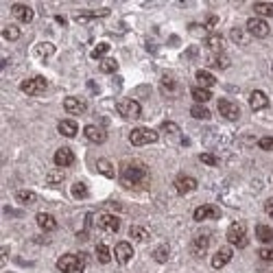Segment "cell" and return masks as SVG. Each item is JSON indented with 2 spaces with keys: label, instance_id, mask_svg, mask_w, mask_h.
<instances>
[{
  "label": "cell",
  "instance_id": "cell-9",
  "mask_svg": "<svg viewBox=\"0 0 273 273\" xmlns=\"http://www.w3.org/2000/svg\"><path fill=\"white\" fill-rule=\"evenodd\" d=\"M219 112H221V116H223L225 120H232V123L240 118L239 105L232 103V101H227V99H221V101H219Z\"/></svg>",
  "mask_w": 273,
  "mask_h": 273
},
{
  "label": "cell",
  "instance_id": "cell-27",
  "mask_svg": "<svg viewBox=\"0 0 273 273\" xmlns=\"http://www.w3.org/2000/svg\"><path fill=\"white\" fill-rule=\"evenodd\" d=\"M256 239L265 245H273V227L267 225H256Z\"/></svg>",
  "mask_w": 273,
  "mask_h": 273
},
{
  "label": "cell",
  "instance_id": "cell-18",
  "mask_svg": "<svg viewBox=\"0 0 273 273\" xmlns=\"http://www.w3.org/2000/svg\"><path fill=\"white\" fill-rule=\"evenodd\" d=\"M11 13H13V18H18L20 22H24V24L33 22V18H35L33 9L29 7V4H13V7H11Z\"/></svg>",
  "mask_w": 273,
  "mask_h": 273
},
{
  "label": "cell",
  "instance_id": "cell-5",
  "mask_svg": "<svg viewBox=\"0 0 273 273\" xmlns=\"http://www.w3.org/2000/svg\"><path fill=\"white\" fill-rule=\"evenodd\" d=\"M227 242L239 249H245L247 247V230L242 223H232L230 230H227Z\"/></svg>",
  "mask_w": 273,
  "mask_h": 273
},
{
  "label": "cell",
  "instance_id": "cell-50",
  "mask_svg": "<svg viewBox=\"0 0 273 273\" xmlns=\"http://www.w3.org/2000/svg\"><path fill=\"white\" fill-rule=\"evenodd\" d=\"M188 29H190V31H199V33H205V29H204V27H197V24H190Z\"/></svg>",
  "mask_w": 273,
  "mask_h": 273
},
{
  "label": "cell",
  "instance_id": "cell-2",
  "mask_svg": "<svg viewBox=\"0 0 273 273\" xmlns=\"http://www.w3.org/2000/svg\"><path fill=\"white\" fill-rule=\"evenodd\" d=\"M57 269L62 273H83L85 271V260L81 254H64L57 260Z\"/></svg>",
  "mask_w": 273,
  "mask_h": 273
},
{
  "label": "cell",
  "instance_id": "cell-16",
  "mask_svg": "<svg viewBox=\"0 0 273 273\" xmlns=\"http://www.w3.org/2000/svg\"><path fill=\"white\" fill-rule=\"evenodd\" d=\"M99 227L105 232H109V234H116V232L120 230V219L114 214H101L99 216Z\"/></svg>",
  "mask_w": 273,
  "mask_h": 273
},
{
  "label": "cell",
  "instance_id": "cell-48",
  "mask_svg": "<svg viewBox=\"0 0 273 273\" xmlns=\"http://www.w3.org/2000/svg\"><path fill=\"white\" fill-rule=\"evenodd\" d=\"M216 24H219V18H216V16H208V20H205V27L212 29V27H216Z\"/></svg>",
  "mask_w": 273,
  "mask_h": 273
},
{
  "label": "cell",
  "instance_id": "cell-35",
  "mask_svg": "<svg viewBox=\"0 0 273 273\" xmlns=\"http://www.w3.org/2000/svg\"><path fill=\"white\" fill-rule=\"evenodd\" d=\"M190 116L193 118H199V120H210V109L208 107H204V105H193L190 107Z\"/></svg>",
  "mask_w": 273,
  "mask_h": 273
},
{
  "label": "cell",
  "instance_id": "cell-22",
  "mask_svg": "<svg viewBox=\"0 0 273 273\" xmlns=\"http://www.w3.org/2000/svg\"><path fill=\"white\" fill-rule=\"evenodd\" d=\"M109 16V9H97V11H81L74 16V20L81 24H85V22H92V20H97V18H107Z\"/></svg>",
  "mask_w": 273,
  "mask_h": 273
},
{
  "label": "cell",
  "instance_id": "cell-7",
  "mask_svg": "<svg viewBox=\"0 0 273 273\" xmlns=\"http://www.w3.org/2000/svg\"><path fill=\"white\" fill-rule=\"evenodd\" d=\"M210 234H199L195 236L193 242H190V251H193L195 258H205V254H208L210 249Z\"/></svg>",
  "mask_w": 273,
  "mask_h": 273
},
{
  "label": "cell",
  "instance_id": "cell-49",
  "mask_svg": "<svg viewBox=\"0 0 273 273\" xmlns=\"http://www.w3.org/2000/svg\"><path fill=\"white\" fill-rule=\"evenodd\" d=\"M88 88L92 90V94H99V85L94 83V81H88Z\"/></svg>",
  "mask_w": 273,
  "mask_h": 273
},
{
  "label": "cell",
  "instance_id": "cell-14",
  "mask_svg": "<svg viewBox=\"0 0 273 273\" xmlns=\"http://www.w3.org/2000/svg\"><path fill=\"white\" fill-rule=\"evenodd\" d=\"M197 188V179L195 177H190V175H179L175 179V190L179 195H188V193H193V190Z\"/></svg>",
  "mask_w": 273,
  "mask_h": 273
},
{
  "label": "cell",
  "instance_id": "cell-36",
  "mask_svg": "<svg viewBox=\"0 0 273 273\" xmlns=\"http://www.w3.org/2000/svg\"><path fill=\"white\" fill-rule=\"evenodd\" d=\"M16 199L20 201V204L29 205V204H35V199H37V195H35L33 190H18V193H16Z\"/></svg>",
  "mask_w": 273,
  "mask_h": 273
},
{
  "label": "cell",
  "instance_id": "cell-43",
  "mask_svg": "<svg viewBox=\"0 0 273 273\" xmlns=\"http://www.w3.org/2000/svg\"><path fill=\"white\" fill-rule=\"evenodd\" d=\"M232 42H236V44H240V46H242V44H245L247 42V39H245V33H242L240 31V29H232Z\"/></svg>",
  "mask_w": 273,
  "mask_h": 273
},
{
  "label": "cell",
  "instance_id": "cell-39",
  "mask_svg": "<svg viewBox=\"0 0 273 273\" xmlns=\"http://www.w3.org/2000/svg\"><path fill=\"white\" fill-rule=\"evenodd\" d=\"M2 35H4V39H9V42H16L22 33H20V29L16 27V24H7V27L2 29Z\"/></svg>",
  "mask_w": 273,
  "mask_h": 273
},
{
  "label": "cell",
  "instance_id": "cell-52",
  "mask_svg": "<svg viewBox=\"0 0 273 273\" xmlns=\"http://www.w3.org/2000/svg\"><path fill=\"white\" fill-rule=\"evenodd\" d=\"M197 53H199V50H197V48H188V57H197Z\"/></svg>",
  "mask_w": 273,
  "mask_h": 273
},
{
  "label": "cell",
  "instance_id": "cell-46",
  "mask_svg": "<svg viewBox=\"0 0 273 273\" xmlns=\"http://www.w3.org/2000/svg\"><path fill=\"white\" fill-rule=\"evenodd\" d=\"M260 260H267V262H273V247H267V249H260L258 251Z\"/></svg>",
  "mask_w": 273,
  "mask_h": 273
},
{
  "label": "cell",
  "instance_id": "cell-42",
  "mask_svg": "<svg viewBox=\"0 0 273 273\" xmlns=\"http://www.w3.org/2000/svg\"><path fill=\"white\" fill-rule=\"evenodd\" d=\"M162 131L169 136H179V127H177L175 123H171V120H166V123H162Z\"/></svg>",
  "mask_w": 273,
  "mask_h": 273
},
{
  "label": "cell",
  "instance_id": "cell-44",
  "mask_svg": "<svg viewBox=\"0 0 273 273\" xmlns=\"http://www.w3.org/2000/svg\"><path fill=\"white\" fill-rule=\"evenodd\" d=\"M258 146H260L262 151H273V136L260 138V140H258Z\"/></svg>",
  "mask_w": 273,
  "mask_h": 273
},
{
  "label": "cell",
  "instance_id": "cell-23",
  "mask_svg": "<svg viewBox=\"0 0 273 273\" xmlns=\"http://www.w3.org/2000/svg\"><path fill=\"white\" fill-rule=\"evenodd\" d=\"M57 129H59V134H62L64 138H74V136H77V131H79V125L74 123V120L66 118V120H59Z\"/></svg>",
  "mask_w": 273,
  "mask_h": 273
},
{
  "label": "cell",
  "instance_id": "cell-45",
  "mask_svg": "<svg viewBox=\"0 0 273 273\" xmlns=\"http://www.w3.org/2000/svg\"><path fill=\"white\" fill-rule=\"evenodd\" d=\"M199 160L204 162V164H208V166H216V164H219L216 155H212V153H201V155H199Z\"/></svg>",
  "mask_w": 273,
  "mask_h": 273
},
{
  "label": "cell",
  "instance_id": "cell-19",
  "mask_svg": "<svg viewBox=\"0 0 273 273\" xmlns=\"http://www.w3.org/2000/svg\"><path fill=\"white\" fill-rule=\"evenodd\" d=\"M232 256H234L232 247H221V249L214 254V258H212V267H214V269H223L227 262L232 260Z\"/></svg>",
  "mask_w": 273,
  "mask_h": 273
},
{
  "label": "cell",
  "instance_id": "cell-25",
  "mask_svg": "<svg viewBox=\"0 0 273 273\" xmlns=\"http://www.w3.org/2000/svg\"><path fill=\"white\" fill-rule=\"evenodd\" d=\"M33 55L37 59H42V62H46V59H50L55 55V46H53V44H48V42H42V44H37V46L33 48Z\"/></svg>",
  "mask_w": 273,
  "mask_h": 273
},
{
  "label": "cell",
  "instance_id": "cell-51",
  "mask_svg": "<svg viewBox=\"0 0 273 273\" xmlns=\"http://www.w3.org/2000/svg\"><path fill=\"white\" fill-rule=\"evenodd\" d=\"M7 256H9V247H2V265H4V260H7Z\"/></svg>",
  "mask_w": 273,
  "mask_h": 273
},
{
  "label": "cell",
  "instance_id": "cell-10",
  "mask_svg": "<svg viewBox=\"0 0 273 273\" xmlns=\"http://www.w3.org/2000/svg\"><path fill=\"white\" fill-rule=\"evenodd\" d=\"M83 134H85V138L94 144H103L105 140H107V131H105V127H99V125H88V127L83 129Z\"/></svg>",
  "mask_w": 273,
  "mask_h": 273
},
{
  "label": "cell",
  "instance_id": "cell-40",
  "mask_svg": "<svg viewBox=\"0 0 273 273\" xmlns=\"http://www.w3.org/2000/svg\"><path fill=\"white\" fill-rule=\"evenodd\" d=\"M169 254H171L169 245H160L158 249L153 251V260L155 262H166V260H169Z\"/></svg>",
  "mask_w": 273,
  "mask_h": 273
},
{
  "label": "cell",
  "instance_id": "cell-15",
  "mask_svg": "<svg viewBox=\"0 0 273 273\" xmlns=\"http://www.w3.org/2000/svg\"><path fill=\"white\" fill-rule=\"evenodd\" d=\"M114 254H116V260H118L120 265H127L131 258H134V247H131L127 240H120L118 245H116Z\"/></svg>",
  "mask_w": 273,
  "mask_h": 273
},
{
  "label": "cell",
  "instance_id": "cell-26",
  "mask_svg": "<svg viewBox=\"0 0 273 273\" xmlns=\"http://www.w3.org/2000/svg\"><path fill=\"white\" fill-rule=\"evenodd\" d=\"M197 85H199V88L210 90V88H214V85H216V77L212 72H208V70H199V72H197Z\"/></svg>",
  "mask_w": 273,
  "mask_h": 273
},
{
  "label": "cell",
  "instance_id": "cell-6",
  "mask_svg": "<svg viewBox=\"0 0 273 273\" xmlns=\"http://www.w3.org/2000/svg\"><path fill=\"white\" fill-rule=\"evenodd\" d=\"M48 88V81L44 77H33V79H24L22 83H20V90H22L24 94H29V97H37V94L46 92Z\"/></svg>",
  "mask_w": 273,
  "mask_h": 273
},
{
  "label": "cell",
  "instance_id": "cell-34",
  "mask_svg": "<svg viewBox=\"0 0 273 273\" xmlns=\"http://www.w3.org/2000/svg\"><path fill=\"white\" fill-rule=\"evenodd\" d=\"M97 258L101 265H107L109 260H112V254H109V247L105 245V242H99L97 245Z\"/></svg>",
  "mask_w": 273,
  "mask_h": 273
},
{
  "label": "cell",
  "instance_id": "cell-4",
  "mask_svg": "<svg viewBox=\"0 0 273 273\" xmlns=\"http://www.w3.org/2000/svg\"><path fill=\"white\" fill-rule=\"evenodd\" d=\"M129 142L134 146H144V144H153L158 142V131L146 129V127H136L129 134Z\"/></svg>",
  "mask_w": 273,
  "mask_h": 273
},
{
  "label": "cell",
  "instance_id": "cell-24",
  "mask_svg": "<svg viewBox=\"0 0 273 273\" xmlns=\"http://www.w3.org/2000/svg\"><path fill=\"white\" fill-rule=\"evenodd\" d=\"M35 221H37V225L42 227L44 232H55V230H57V221H55V216H53V214H46V212H39V214H37V219H35Z\"/></svg>",
  "mask_w": 273,
  "mask_h": 273
},
{
  "label": "cell",
  "instance_id": "cell-47",
  "mask_svg": "<svg viewBox=\"0 0 273 273\" xmlns=\"http://www.w3.org/2000/svg\"><path fill=\"white\" fill-rule=\"evenodd\" d=\"M265 212L273 219V199H267L265 201Z\"/></svg>",
  "mask_w": 273,
  "mask_h": 273
},
{
  "label": "cell",
  "instance_id": "cell-1",
  "mask_svg": "<svg viewBox=\"0 0 273 273\" xmlns=\"http://www.w3.org/2000/svg\"><path fill=\"white\" fill-rule=\"evenodd\" d=\"M120 184L127 190H144L151 184V171L138 160H129L120 164Z\"/></svg>",
  "mask_w": 273,
  "mask_h": 273
},
{
  "label": "cell",
  "instance_id": "cell-17",
  "mask_svg": "<svg viewBox=\"0 0 273 273\" xmlns=\"http://www.w3.org/2000/svg\"><path fill=\"white\" fill-rule=\"evenodd\" d=\"M249 107L254 109V112H260V109H267L269 107V97H267L262 90H254L249 97Z\"/></svg>",
  "mask_w": 273,
  "mask_h": 273
},
{
  "label": "cell",
  "instance_id": "cell-3",
  "mask_svg": "<svg viewBox=\"0 0 273 273\" xmlns=\"http://www.w3.org/2000/svg\"><path fill=\"white\" fill-rule=\"evenodd\" d=\"M116 109H118V114L127 120H138L140 116H142V105L134 99H120L118 105H116Z\"/></svg>",
  "mask_w": 273,
  "mask_h": 273
},
{
  "label": "cell",
  "instance_id": "cell-32",
  "mask_svg": "<svg viewBox=\"0 0 273 273\" xmlns=\"http://www.w3.org/2000/svg\"><path fill=\"white\" fill-rule=\"evenodd\" d=\"M230 57H227L225 53H219V55H214V57L210 59V66H214V68H219V70H225V68H230Z\"/></svg>",
  "mask_w": 273,
  "mask_h": 273
},
{
  "label": "cell",
  "instance_id": "cell-11",
  "mask_svg": "<svg viewBox=\"0 0 273 273\" xmlns=\"http://www.w3.org/2000/svg\"><path fill=\"white\" fill-rule=\"evenodd\" d=\"M221 216V210L216 208V205H199L195 212H193V219L199 223V221H205V219H219Z\"/></svg>",
  "mask_w": 273,
  "mask_h": 273
},
{
  "label": "cell",
  "instance_id": "cell-38",
  "mask_svg": "<svg viewBox=\"0 0 273 273\" xmlns=\"http://www.w3.org/2000/svg\"><path fill=\"white\" fill-rule=\"evenodd\" d=\"M72 197L74 199H88V186L83 184V181H77V184H72Z\"/></svg>",
  "mask_w": 273,
  "mask_h": 273
},
{
  "label": "cell",
  "instance_id": "cell-30",
  "mask_svg": "<svg viewBox=\"0 0 273 273\" xmlns=\"http://www.w3.org/2000/svg\"><path fill=\"white\" fill-rule=\"evenodd\" d=\"M193 99L197 101V105H201V103H205V101H210L212 99V92L210 90H205V88H199V85H197V88H193Z\"/></svg>",
  "mask_w": 273,
  "mask_h": 273
},
{
  "label": "cell",
  "instance_id": "cell-20",
  "mask_svg": "<svg viewBox=\"0 0 273 273\" xmlns=\"http://www.w3.org/2000/svg\"><path fill=\"white\" fill-rule=\"evenodd\" d=\"M55 164L66 169V166H72L74 164V153L68 149V146H62V149H57V153H55Z\"/></svg>",
  "mask_w": 273,
  "mask_h": 273
},
{
  "label": "cell",
  "instance_id": "cell-12",
  "mask_svg": "<svg viewBox=\"0 0 273 273\" xmlns=\"http://www.w3.org/2000/svg\"><path fill=\"white\" fill-rule=\"evenodd\" d=\"M64 109L68 114H72V116H81V114H85V101L83 99H79V97H68V99H64Z\"/></svg>",
  "mask_w": 273,
  "mask_h": 273
},
{
  "label": "cell",
  "instance_id": "cell-21",
  "mask_svg": "<svg viewBox=\"0 0 273 273\" xmlns=\"http://www.w3.org/2000/svg\"><path fill=\"white\" fill-rule=\"evenodd\" d=\"M205 46H208L214 55L223 53V50H225V37H223V35H219V33H212V35L205 37Z\"/></svg>",
  "mask_w": 273,
  "mask_h": 273
},
{
  "label": "cell",
  "instance_id": "cell-28",
  "mask_svg": "<svg viewBox=\"0 0 273 273\" xmlns=\"http://www.w3.org/2000/svg\"><path fill=\"white\" fill-rule=\"evenodd\" d=\"M254 11L258 18H271L273 16V2H256Z\"/></svg>",
  "mask_w": 273,
  "mask_h": 273
},
{
  "label": "cell",
  "instance_id": "cell-41",
  "mask_svg": "<svg viewBox=\"0 0 273 273\" xmlns=\"http://www.w3.org/2000/svg\"><path fill=\"white\" fill-rule=\"evenodd\" d=\"M64 179H66V175L62 173V171H53V173H48V177H46L48 186H59Z\"/></svg>",
  "mask_w": 273,
  "mask_h": 273
},
{
  "label": "cell",
  "instance_id": "cell-31",
  "mask_svg": "<svg viewBox=\"0 0 273 273\" xmlns=\"http://www.w3.org/2000/svg\"><path fill=\"white\" fill-rule=\"evenodd\" d=\"M129 234H131L134 240H140V242L149 240V232H146V227H142V225H131Z\"/></svg>",
  "mask_w": 273,
  "mask_h": 273
},
{
  "label": "cell",
  "instance_id": "cell-33",
  "mask_svg": "<svg viewBox=\"0 0 273 273\" xmlns=\"http://www.w3.org/2000/svg\"><path fill=\"white\" fill-rule=\"evenodd\" d=\"M99 70H101V72H105V74H114L116 70H118V62L112 59V57H105L103 62H101V66H99Z\"/></svg>",
  "mask_w": 273,
  "mask_h": 273
},
{
  "label": "cell",
  "instance_id": "cell-13",
  "mask_svg": "<svg viewBox=\"0 0 273 273\" xmlns=\"http://www.w3.org/2000/svg\"><path fill=\"white\" fill-rule=\"evenodd\" d=\"M160 90L166 94V97H175L177 92H179V83H177V79L173 77V74H162L160 79Z\"/></svg>",
  "mask_w": 273,
  "mask_h": 273
},
{
  "label": "cell",
  "instance_id": "cell-8",
  "mask_svg": "<svg viewBox=\"0 0 273 273\" xmlns=\"http://www.w3.org/2000/svg\"><path fill=\"white\" fill-rule=\"evenodd\" d=\"M247 31H249V35H254V37H267L271 33V29L267 24V20L251 18V20H247Z\"/></svg>",
  "mask_w": 273,
  "mask_h": 273
},
{
  "label": "cell",
  "instance_id": "cell-37",
  "mask_svg": "<svg viewBox=\"0 0 273 273\" xmlns=\"http://www.w3.org/2000/svg\"><path fill=\"white\" fill-rule=\"evenodd\" d=\"M107 53H109V44L107 42H101V44H97V46H94V50L90 53V57H92V59H101V62H103Z\"/></svg>",
  "mask_w": 273,
  "mask_h": 273
},
{
  "label": "cell",
  "instance_id": "cell-29",
  "mask_svg": "<svg viewBox=\"0 0 273 273\" xmlns=\"http://www.w3.org/2000/svg\"><path fill=\"white\" fill-rule=\"evenodd\" d=\"M97 171H99L101 175L107 177V179H112V177H114V166H112V162L105 160V158H101V160L97 162Z\"/></svg>",
  "mask_w": 273,
  "mask_h": 273
}]
</instances>
